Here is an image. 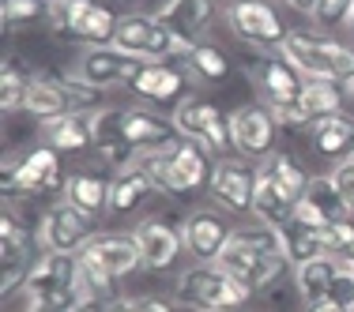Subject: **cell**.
Wrapping results in <instances>:
<instances>
[{"mask_svg": "<svg viewBox=\"0 0 354 312\" xmlns=\"http://www.w3.org/2000/svg\"><path fill=\"white\" fill-rule=\"evenodd\" d=\"M27 87H30V75L23 72V64L15 57L4 61V72H0V109L4 113H15L27 102Z\"/></svg>", "mask_w": 354, "mask_h": 312, "instance_id": "cell-35", "label": "cell"}, {"mask_svg": "<svg viewBox=\"0 0 354 312\" xmlns=\"http://www.w3.org/2000/svg\"><path fill=\"white\" fill-rule=\"evenodd\" d=\"M80 278H83V293H87V298H98V301L109 298V293H113V282H117V278L109 275L95 256H87V252H80Z\"/></svg>", "mask_w": 354, "mask_h": 312, "instance_id": "cell-38", "label": "cell"}, {"mask_svg": "<svg viewBox=\"0 0 354 312\" xmlns=\"http://www.w3.org/2000/svg\"><path fill=\"white\" fill-rule=\"evenodd\" d=\"M294 207H298V199L286 196L279 184L272 181V173L257 162V199H252V215H257L260 222H268V226L286 230L290 218H294Z\"/></svg>", "mask_w": 354, "mask_h": 312, "instance_id": "cell-22", "label": "cell"}, {"mask_svg": "<svg viewBox=\"0 0 354 312\" xmlns=\"http://www.w3.org/2000/svg\"><path fill=\"white\" fill-rule=\"evenodd\" d=\"M351 8H354V0H317V8H313V23H317L320 30L347 27Z\"/></svg>", "mask_w": 354, "mask_h": 312, "instance_id": "cell-40", "label": "cell"}, {"mask_svg": "<svg viewBox=\"0 0 354 312\" xmlns=\"http://www.w3.org/2000/svg\"><path fill=\"white\" fill-rule=\"evenodd\" d=\"M279 57H286L306 79L339 83V72H335L332 57H328V35H320V30H286Z\"/></svg>", "mask_w": 354, "mask_h": 312, "instance_id": "cell-16", "label": "cell"}, {"mask_svg": "<svg viewBox=\"0 0 354 312\" xmlns=\"http://www.w3.org/2000/svg\"><path fill=\"white\" fill-rule=\"evenodd\" d=\"M23 109H27L30 117H38L41 124H49V121H57V117L72 113V98H68V90L61 87V79H41V75H35L30 87H27Z\"/></svg>", "mask_w": 354, "mask_h": 312, "instance_id": "cell-27", "label": "cell"}, {"mask_svg": "<svg viewBox=\"0 0 354 312\" xmlns=\"http://www.w3.org/2000/svg\"><path fill=\"white\" fill-rule=\"evenodd\" d=\"M27 305H46L72 312L83 301V278H80V252H41L30 267L27 282Z\"/></svg>", "mask_w": 354, "mask_h": 312, "instance_id": "cell-2", "label": "cell"}, {"mask_svg": "<svg viewBox=\"0 0 354 312\" xmlns=\"http://www.w3.org/2000/svg\"><path fill=\"white\" fill-rule=\"evenodd\" d=\"M46 23L53 30H61V35L80 38L83 46H106V41L113 46L121 19L106 4H98V0H53Z\"/></svg>", "mask_w": 354, "mask_h": 312, "instance_id": "cell-6", "label": "cell"}, {"mask_svg": "<svg viewBox=\"0 0 354 312\" xmlns=\"http://www.w3.org/2000/svg\"><path fill=\"white\" fill-rule=\"evenodd\" d=\"M290 226H298V230H324L328 226V218L320 215V211L309 204V199H298V207H294V218H290Z\"/></svg>", "mask_w": 354, "mask_h": 312, "instance_id": "cell-42", "label": "cell"}, {"mask_svg": "<svg viewBox=\"0 0 354 312\" xmlns=\"http://www.w3.org/2000/svg\"><path fill=\"white\" fill-rule=\"evenodd\" d=\"M234 230L230 222H226V215H218V211H189L181 222V241H185V252H192V256L200 260V264H215L218 256H223V248L230 244Z\"/></svg>", "mask_w": 354, "mask_h": 312, "instance_id": "cell-14", "label": "cell"}, {"mask_svg": "<svg viewBox=\"0 0 354 312\" xmlns=\"http://www.w3.org/2000/svg\"><path fill=\"white\" fill-rule=\"evenodd\" d=\"M309 147L317 150L320 158H328V162H347L351 158V147H354V121L343 113L335 117H320V121L309 124Z\"/></svg>", "mask_w": 354, "mask_h": 312, "instance_id": "cell-21", "label": "cell"}, {"mask_svg": "<svg viewBox=\"0 0 354 312\" xmlns=\"http://www.w3.org/2000/svg\"><path fill=\"white\" fill-rule=\"evenodd\" d=\"M185 61H189V68L196 72L204 83H218V79H226V72H230V61L223 57V49L207 46V41H196Z\"/></svg>", "mask_w": 354, "mask_h": 312, "instance_id": "cell-36", "label": "cell"}, {"mask_svg": "<svg viewBox=\"0 0 354 312\" xmlns=\"http://www.w3.org/2000/svg\"><path fill=\"white\" fill-rule=\"evenodd\" d=\"M347 98H351V106H354V79L347 83Z\"/></svg>", "mask_w": 354, "mask_h": 312, "instance_id": "cell-50", "label": "cell"}, {"mask_svg": "<svg viewBox=\"0 0 354 312\" xmlns=\"http://www.w3.org/2000/svg\"><path fill=\"white\" fill-rule=\"evenodd\" d=\"M320 241H324L328 256H343V252H354V222H328L320 230Z\"/></svg>", "mask_w": 354, "mask_h": 312, "instance_id": "cell-41", "label": "cell"}, {"mask_svg": "<svg viewBox=\"0 0 354 312\" xmlns=\"http://www.w3.org/2000/svg\"><path fill=\"white\" fill-rule=\"evenodd\" d=\"M230 132H234V150L245 162H268L275 155L279 139V121L272 117L268 106H241L230 113Z\"/></svg>", "mask_w": 354, "mask_h": 312, "instance_id": "cell-9", "label": "cell"}, {"mask_svg": "<svg viewBox=\"0 0 354 312\" xmlns=\"http://www.w3.org/2000/svg\"><path fill=\"white\" fill-rule=\"evenodd\" d=\"M102 312H140V301H132V298H109Z\"/></svg>", "mask_w": 354, "mask_h": 312, "instance_id": "cell-45", "label": "cell"}, {"mask_svg": "<svg viewBox=\"0 0 354 312\" xmlns=\"http://www.w3.org/2000/svg\"><path fill=\"white\" fill-rule=\"evenodd\" d=\"M335 181V188H339V196L347 199V204L354 207V162L347 158V162H335V170L328 173Z\"/></svg>", "mask_w": 354, "mask_h": 312, "instance_id": "cell-44", "label": "cell"}, {"mask_svg": "<svg viewBox=\"0 0 354 312\" xmlns=\"http://www.w3.org/2000/svg\"><path fill=\"white\" fill-rule=\"evenodd\" d=\"M68 188V173L61 166L49 143L27 150L23 158H15V166H4V192L8 199H30V196H64Z\"/></svg>", "mask_w": 354, "mask_h": 312, "instance_id": "cell-3", "label": "cell"}, {"mask_svg": "<svg viewBox=\"0 0 354 312\" xmlns=\"http://www.w3.org/2000/svg\"><path fill=\"white\" fill-rule=\"evenodd\" d=\"M95 241V215L80 211L68 199L46 211L38 222V248L41 252H83Z\"/></svg>", "mask_w": 354, "mask_h": 312, "instance_id": "cell-8", "label": "cell"}, {"mask_svg": "<svg viewBox=\"0 0 354 312\" xmlns=\"http://www.w3.org/2000/svg\"><path fill=\"white\" fill-rule=\"evenodd\" d=\"M41 139L57 150V155H83L87 147H95V136H91V113H64L57 121L41 124Z\"/></svg>", "mask_w": 354, "mask_h": 312, "instance_id": "cell-23", "label": "cell"}, {"mask_svg": "<svg viewBox=\"0 0 354 312\" xmlns=\"http://www.w3.org/2000/svg\"><path fill=\"white\" fill-rule=\"evenodd\" d=\"M124 139L136 150H155V147L174 143L177 128H174V121H162V117L147 113V109H129V117H124Z\"/></svg>", "mask_w": 354, "mask_h": 312, "instance_id": "cell-26", "label": "cell"}, {"mask_svg": "<svg viewBox=\"0 0 354 312\" xmlns=\"http://www.w3.org/2000/svg\"><path fill=\"white\" fill-rule=\"evenodd\" d=\"M136 170H143L155 184V192H166V196H185V192H200L212 188V150L196 139L177 136L166 147L155 150H140L136 155Z\"/></svg>", "mask_w": 354, "mask_h": 312, "instance_id": "cell-1", "label": "cell"}, {"mask_svg": "<svg viewBox=\"0 0 354 312\" xmlns=\"http://www.w3.org/2000/svg\"><path fill=\"white\" fill-rule=\"evenodd\" d=\"M234 241L249 244L252 252H260V256H283L286 260V233L279 226H268V222H252V226H241V230H234Z\"/></svg>", "mask_w": 354, "mask_h": 312, "instance_id": "cell-33", "label": "cell"}, {"mask_svg": "<svg viewBox=\"0 0 354 312\" xmlns=\"http://www.w3.org/2000/svg\"><path fill=\"white\" fill-rule=\"evenodd\" d=\"M306 312H347V309H343L339 301H332V298H328V301H320V305H309Z\"/></svg>", "mask_w": 354, "mask_h": 312, "instance_id": "cell-47", "label": "cell"}, {"mask_svg": "<svg viewBox=\"0 0 354 312\" xmlns=\"http://www.w3.org/2000/svg\"><path fill=\"white\" fill-rule=\"evenodd\" d=\"M140 68H143V61L121 53L117 46H87L80 53L75 75L83 83H91L95 90H113V87H129Z\"/></svg>", "mask_w": 354, "mask_h": 312, "instance_id": "cell-11", "label": "cell"}, {"mask_svg": "<svg viewBox=\"0 0 354 312\" xmlns=\"http://www.w3.org/2000/svg\"><path fill=\"white\" fill-rule=\"evenodd\" d=\"M268 4H272V0H268Z\"/></svg>", "mask_w": 354, "mask_h": 312, "instance_id": "cell-53", "label": "cell"}, {"mask_svg": "<svg viewBox=\"0 0 354 312\" xmlns=\"http://www.w3.org/2000/svg\"><path fill=\"white\" fill-rule=\"evenodd\" d=\"M49 8L53 0H4L0 12H4V27H23L35 19H49Z\"/></svg>", "mask_w": 354, "mask_h": 312, "instance_id": "cell-39", "label": "cell"}, {"mask_svg": "<svg viewBox=\"0 0 354 312\" xmlns=\"http://www.w3.org/2000/svg\"><path fill=\"white\" fill-rule=\"evenodd\" d=\"M132 95L147 98V102H185L189 95V75L174 64H143L136 79L129 83Z\"/></svg>", "mask_w": 354, "mask_h": 312, "instance_id": "cell-19", "label": "cell"}, {"mask_svg": "<svg viewBox=\"0 0 354 312\" xmlns=\"http://www.w3.org/2000/svg\"><path fill=\"white\" fill-rule=\"evenodd\" d=\"M335 278H339L335 256H320V260H309V264L294 267V286H298V298L306 305H320V301L332 298Z\"/></svg>", "mask_w": 354, "mask_h": 312, "instance_id": "cell-25", "label": "cell"}, {"mask_svg": "<svg viewBox=\"0 0 354 312\" xmlns=\"http://www.w3.org/2000/svg\"><path fill=\"white\" fill-rule=\"evenodd\" d=\"M301 109L309 113V121H320V117H335V113L343 109V90H339V83L306 79V90H301Z\"/></svg>", "mask_w": 354, "mask_h": 312, "instance_id": "cell-31", "label": "cell"}, {"mask_svg": "<svg viewBox=\"0 0 354 312\" xmlns=\"http://www.w3.org/2000/svg\"><path fill=\"white\" fill-rule=\"evenodd\" d=\"M57 79H61V87L68 90L72 102H83V106H87V102H98V95H102V90H95L91 83H83L80 75H57Z\"/></svg>", "mask_w": 354, "mask_h": 312, "instance_id": "cell-43", "label": "cell"}, {"mask_svg": "<svg viewBox=\"0 0 354 312\" xmlns=\"http://www.w3.org/2000/svg\"><path fill=\"white\" fill-rule=\"evenodd\" d=\"M155 19L162 23L185 49H192L196 38L207 30V23L215 19V0H166L162 12H155Z\"/></svg>", "mask_w": 354, "mask_h": 312, "instance_id": "cell-18", "label": "cell"}, {"mask_svg": "<svg viewBox=\"0 0 354 312\" xmlns=\"http://www.w3.org/2000/svg\"><path fill=\"white\" fill-rule=\"evenodd\" d=\"M268 173H272V181L279 184V188L286 192V196H294V199H306V192H309V181L313 177L306 173V166L298 162L294 155H286V150H275L268 162H260Z\"/></svg>", "mask_w": 354, "mask_h": 312, "instance_id": "cell-30", "label": "cell"}, {"mask_svg": "<svg viewBox=\"0 0 354 312\" xmlns=\"http://www.w3.org/2000/svg\"><path fill=\"white\" fill-rule=\"evenodd\" d=\"M249 83L260 90L264 106L301 102V90H306V75L294 68L286 57H268V61L249 64Z\"/></svg>", "mask_w": 354, "mask_h": 312, "instance_id": "cell-15", "label": "cell"}, {"mask_svg": "<svg viewBox=\"0 0 354 312\" xmlns=\"http://www.w3.org/2000/svg\"><path fill=\"white\" fill-rule=\"evenodd\" d=\"M124 117L129 109L124 106H102L91 113V136H95V150L109 147V143H129L124 139Z\"/></svg>", "mask_w": 354, "mask_h": 312, "instance_id": "cell-34", "label": "cell"}, {"mask_svg": "<svg viewBox=\"0 0 354 312\" xmlns=\"http://www.w3.org/2000/svg\"><path fill=\"white\" fill-rule=\"evenodd\" d=\"M223 312H238V309H223Z\"/></svg>", "mask_w": 354, "mask_h": 312, "instance_id": "cell-52", "label": "cell"}, {"mask_svg": "<svg viewBox=\"0 0 354 312\" xmlns=\"http://www.w3.org/2000/svg\"><path fill=\"white\" fill-rule=\"evenodd\" d=\"M132 237H136L140 252H143V267H151V271H166V267H174V260L181 256V248H185L181 230L170 226L166 218H158V215L136 222Z\"/></svg>", "mask_w": 354, "mask_h": 312, "instance_id": "cell-17", "label": "cell"}, {"mask_svg": "<svg viewBox=\"0 0 354 312\" xmlns=\"http://www.w3.org/2000/svg\"><path fill=\"white\" fill-rule=\"evenodd\" d=\"M351 162H354V147H351Z\"/></svg>", "mask_w": 354, "mask_h": 312, "instance_id": "cell-51", "label": "cell"}, {"mask_svg": "<svg viewBox=\"0 0 354 312\" xmlns=\"http://www.w3.org/2000/svg\"><path fill=\"white\" fill-rule=\"evenodd\" d=\"M306 199L309 204H313L320 215L328 218V222H347L351 218V204L347 199L339 196V188H335V181L332 177H313V181H309V192H306Z\"/></svg>", "mask_w": 354, "mask_h": 312, "instance_id": "cell-32", "label": "cell"}, {"mask_svg": "<svg viewBox=\"0 0 354 312\" xmlns=\"http://www.w3.org/2000/svg\"><path fill=\"white\" fill-rule=\"evenodd\" d=\"M155 192V184H151V177L136 170V166H129V170H121L113 177V188H109V215H132L143 199Z\"/></svg>", "mask_w": 354, "mask_h": 312, "instance_id": "cell-28", "label": "cell"}, {"mask_svg": "<svg viewBox=\"0 0 354 312\" xmlns=\"http://www.w3.org/2000/svg\"><path fill=\"white\" fill-rule=\"evenodd\" d=\"M226 27L234 30L241 41L249 46H264V49H279L286 30H283V19L275 15V8L268 0H230L226 8Z\"/></svg>", "mask_w": 354, "mask_h": 312, "instance_id": "cell-10", "label": "cell"}, {"mask_svg": "<svg viewBox=\"0 0 354 312\" xmlns=\"http://www.w3.org/2000/svg\"><path fill=\"white\" fill-rule=\"evenodd\" d=\"M212 196L230 215H252L257 199V162L245 158H218L212 173Z\"/></svg>", "mask_w": 354, "mask_h": 312, "instance_id": "cell-12", "label": "cell"}, {"mask_svg": "<svg viewBox=\"0 0 354 312\" xmlns=\"http://www.w3.org/2000/svg\"><path fill=\"white\" fill-rule=\"evenodd\" d=\"M252 293L241 282H234L226 271H218L215 264L189 267L177 278V301L200 312H223V309H241Z\"/></svg>", "mask_w": 354, "mask_h": 312, "instance_id": "cell-4", "label": "cell"}, {"mask_svg": "<svg viewBox=\"0 0 354 312\" xmlns=\"http://www.w3.org/2000/svg\"><path fill=\"white\" fill-rule=\"evenodd\" d=\"M30 248H35L30 241L0 237V290H4V293H12L15 286L27 282L30 267H35V260H30Z\"/></svg>", "mask_w": 354, "mask_h": 312, "instance_id": "cell-29", "label": "cell"}, {"mask_svg": "<svg viewBox=\"0 0 354 312\" xmlns=\"http://www.w3.org/2000/svg\"><path fill=\"white\" fill-rule=\"evenodd\" d=\"M286 264H294V267H301V264H309V260H320V256H328L324 252V241H320V230H298V226H286Z\"/></svg>", "mask_w": 354, "mask_h": 312, "instance_id": "cell-37", "label": "cell"}, {"mask_svg": "<svg viewBox=\"0 0 354 312\" xmlns=\"http://www.w3.org/2000/svg\"><path fill=\"white\" fill-rule=\"evenodd\" d=\"M215 267H218V271H226L234 282H241L249 293H257V290H268V286L283 275L286 260L283 256H260V252L249 248V244H241V241L230 237V244L223 248V256L215 260Z\"/></svg>", "mask_w": 354, "mask_h": 312, "instance_id": "cell-13", "label": "cell"}, {"mask_svg": "<svg viewBox=\"0 0 354 312\" xmlns=\"http://www.w3.org/2000/svg\"><path fill=\"white\" fill-rule=\"evenodd\" d=\"M109 188H113V181H106L102 173H95V170H75V173H68L64 199L98 218V215H109Z\"/></svg>", "mask_w": 354, "mask_h": 312, "instance_id": "cell-24", "label": "cell"}, {"mask_svg": "<svg viewBox=\"0 0 354 312\" xmlns=\"http://www.w3.org/2000/svg\"><path fill=\"white\" fill-rule=\"evenodd\" d=\"M140 312H174V305L162 298H140Z\"/></svg>", "mask_w": 354, "mask_h": 312, "instance_id": "cell-46", "label": "cell"}, {"mask_svg": "<svg viewBox=\"0 0 354 312\" xmlns=\"http://www.w3.org/2000/svg\"><path fill=\"white\" fill-rule=\"evenodd\" d=\"M83 252H87V256H95L113 278H124V275H132V271H140V267H143V252H140L136 237H124V233H106V237H95Z\"/></svg>", "mask_w": 354, "mask_h": 312, "instance_id": "cell-20", "label": "cell"}, {"mask_svg": "<svg viewBox=\"0 0 354 312\" xmlns=\"http://www.w3.org/2000/svg\"><path fill=\"white\" fill-rule=\"evenodd\" d=\"M113 46L121 49V53L143 61V64H170V57H189V49H185L155 15H124V19L117 23Z\"/></svg>", "mask_w": 354, "mask_h": 312, "instance_id": "cell-5", "label": "cell"}, {"mask_svg": "<svg viewBox=\"0 0 354 312\" xmlns=\"http://www.w3.org/2000/svg\"><path fill=\"white\" fill-rule=\"evenodd\" d=\"M343 30H347V35L354 38V8H351V19H347V27H343Z\"/></svg>", "mask_w": 354, "mask_h": 312, "instance_id": "cell-49", "label": "cell"}, {"mask_svg": "<svg viewBox=\"0 0 354 312\" xmlns=\"http://www.w3.org/2000/svg\"><path fill=\"white\" fill-rule=\"evenodd\" d=\"M283 4H290L294 12H306V15H313V8H317V0H283Z\"/></svg>", "mask_w": 354, "mask_h": 312, "instance_id": "cell-48", "label": "cell"}, {"mask_svg": "<svg viewBox=\"0 0 354 312\" xmlns=\"http://www.w3.org/2000/svg\"><path fill=\"white\" fill-rule=\"evenodd\" d=\"M170 121H174L177 136L196 139V143H204L212 155L230 158V150H234L230 117H223L212 102H204V98H185V102H177Z\"/></svg>", "mask_w": 354, "mask_h": 312, "instance_id": "cell-7", "label": "cell"}]
</instances>
